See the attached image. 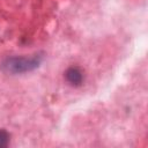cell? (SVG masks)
<instances>
[{"label": "cell", "instance_id": "obj_1", "mask_svg": "<svg viewBox=\"0 0 148 148\" xmlns=\"http://www.w3.org/2000/svg\"><path fill=\"white\" fill-rule=\"evenodd\" d=\"M43 61V54L37 53L31 57H7L2 60L0 64V68L2 72L10 74V75H17V74H24L32 72L37 69Z\"/></svg>", "mask_w": 148, "mask_h": 148}, {"label": "cell", "instance_id": "obj_2", "mask_svg": "<svg viewBox=\"0 0 148 148\" xmlns=\"http://www.w3.org/2000/svg\"><path fill=\"white\" fill-rule=\"evenodd\" d=\"M65 79L66 81L73 87H80L83 83L84 75L80 67L71 66L65 71Z\"/></svg>", "mask_w": 148, "mask_h": 148}, {"label": "cell", "instance_id": "obj_3", "mask_svg": "<svg viewBox=\"0 0 148 148\" xmlns=\"http://www.w3.org/2000/svg\"><path fill=\"white\" fill-rule=\"evenodd\" d=\"M9 140H10V135L9 133L3 130V128H0V148H5L9 145Z\"/></svg>", "mask_w": 148, "mask_h": 148}]
</instances>
